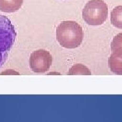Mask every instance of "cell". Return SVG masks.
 I'll return each instance as SVG.
<instances>
[{
	"label": "cell",
	"instance_id": "6da1fadb",
	"mask_svg": "<svg viewBox=\"0 0 122 122\" xmlns=\"http://www.w3.org/2000/svg\"><path fill=\"white\" fill-rule=\"evenodd\" d=\"M82 27L73 20L62 21L56 29V39L62 47L73 49L79 47L83 41Z\"/></svg>",
	"mask_w": 122,
	"mask_h": 122
},
{
	"label": "cell",
	"instance_id": "7a4b0ae2",
	"mask_svg": "<svg viewBox=\"0 0 122 122\" xmlns=\"http://www.w3.org/2000/svg\"><path fill=\"white\" fill-rule=\"evenodd\" d=\"M16 37L14 26L8 18L0 15V68L4 65Z\"/></svg>",
	"mask_w": 122,
	"mask_h": 122
},
{
	"label": "cell",
	"instance_id": "3957f363",
	"mask_svg": "<svg viewBox=\"0 0 122 122\" xmlns=\"http://www.w3.org/2000/svg\"><path fill=\"white\" fill-rule=\"evenodd\" d=\"M82 17L87 25L98 26L107 20L108 18V6L103 0H90L86 4Z\"/></svg>",
	"mask_w": 122,
	"mask_h": 122
},
{
	"label": "cell",
	"instance_id": "277c9868",
	"mask_svg": "<svg viewBox=\"0 0 122 122\" xmlns=\"http://www.w3.org/2000/svg\"><path fill=\"white\" fill-rule=\"evenodd\" d=\"M29 64L33 72L38 73H46L52 64V56L46 50H37L31 53Z\"/></svg>",
	"mask_w": 122,
	"mask_h": 122
},
{
	"label": "cell",
	"instance_id": "5b68a950",
	"mask_svg": "<svg viewBox=\"0 0 122 122\" xmlns=\"http://www.w3.org/2000/svg\"><path fill=\"white\" fill-rule=\"evenodd\" d=\"M109 69L113 73L122 75V52H114L108 61Z\"/></svg>",
	"mask_w": 122,
	"mask_h": 122
},
{
	"label": "cell",
	"instance_id": "8992f818",
	"mask_svg": "<svg viewBox=\"0 0 122 122\" xmlns=\"http://www.w3.org/2000/svg\"><path fill=\"white\" fill-rule=\"evenodd\" d=\"M23 0H0V11L12 13L21 8Z\"/></svg>",
	"mask_w": 122,
	"mask_h": 122
},
{
	"label": "cell",
	"instance_id": "52a82bcc",
	"mask_svg": "<svg viewBox=\"0 0 122 122\" xmlns=\"http://www.w3.org/2000/svg\"><path fill=\"white\" fill-rule=\"evenodd\" d=\"M111 22L114 26L122 29V5L114 8L111 13Z\"/></svg>",
	"mask_w": 122,
	"mask_h": 122
},
{
	"label": "cell",
	"instance_id": "ba28073f",
	"mask_svg": "<svg viewBox=\"0 0 122 122\" xmlns=\"http://www.w3.org/2000/svg\"><path fill=\"white\" fill-rule=\"evenodd\" d=\"M69 75H91V72L86 66L77 64L72 66L68 73Z\"/></svg>",
	"mask_w": 122,
	"mask_h": 122
},
{
	"label": "cell",
	"instance_id": "9c48e42d",
	"mask_svg": "<svg viewBox=\"0 0 122 122\" xmlns=\"http://www.w3.org/2000/svg\"><path fill=\"white\" fill-rule=\"evenodd\" d=\"M111 49L112 52H122V33L114 37L111 42Z\"/></svg>",
	"mask_w": 122,
	"mask_h": 122
}]
</instances>
